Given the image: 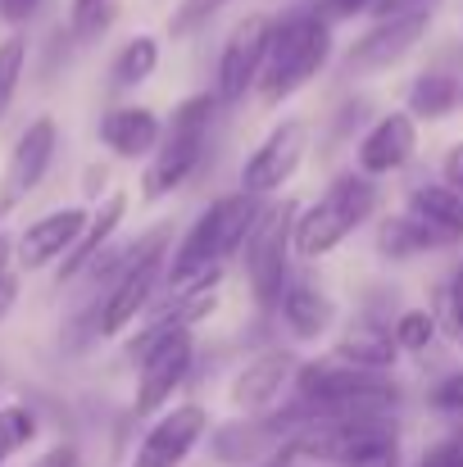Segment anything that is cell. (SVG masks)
<instances>
[{"mask_svg":"<svg viewBox=\"0 0 463 467\" xmlns=\"http://www.w3.org/2000/svg\"><path fill=\"white\" fill-rule=\"evenodd\" d=\"M287 454L322 467H400V431L391 413H318L291 431Z\"/></svg>","mask_w":463,"mask_h":467,"instance_id":"1","label":"cell"},{"mask_svg":"<svg viewBox=\"0 0 463 467\" xmlns=\"http://www.w3.org/2000/svg\"><path fill=\"white\" fill-rule=\"evenodd\" d=\"M268 200L259 195H246V191H232V195H218L195 223L191 232L177 241V250L168 254V273H163V286H186L195 277H209V273H223V259L241 254L255 218L264 213Z\"/></svg>","mask_w":463,"mask_h":467,"instance_id":"2","label":"cell"},{"mask_svg":"<svg viewBox=\"0 0 463 467\" xmlns=\"http://www.w3.org/2000/svg\"><path fill=\"white\" fill-rule=\"evenodd\" d=\"M331 59V23L318 9H287L282 18H273V36H268V55H264V73L255 96L264 105H282L291 96H300L309 82L327 68Z\"/></svg>","mask_w":463,"mask_h":467,"instance_id":"3","label":"cell"},{"mask_svg":"<svg viewBox=\"0 0 463 467\" xmlns=\"http://www.w3.org/2000/svg\"><path fill=\"white\" fill-rule=\"evenodd\" d=\"M168 241H173V227L159 223L151 232H142L132 245H123L119 273H114L110 291L96 305V331L100 336L128 331L154 305V296L163 286V273H168Z\"/></svg>","mask_w":463,"mask_h":467,"instance_id":"4","label":"cell"},{"mask_svg":"<svg viewBox=\"0 0 463 467\" xmlns=\"http://www.w3.org/2000/svg\"><path fill=\"white\" fill-rule=\"evenodd\" d=\"M218 109H223V100L214 91H195L173 109V119L163 123V141L142 172V200H163V195H173L177 186L191 182V172L205 159V141H209Z\"/></svg>","mask_w":463,"mask_h":467,"instance_id":"5","label":"cell"},{"mask_svg":"<svg viewBox=\"0 0 463 467\" xmlns=\"http://www.w3.org/2000/svg\"><path fill=\"white\" fill-rule=\"evenodd\" d=\"M382 204V191L373 177L363 172H345L336 177L309 209L296 218V254L300 259H327L336 245H345Z\"/></svg>","mask_w":463,"mask_h":467,"instance_id":"6","label":"cell"},{"mask_svg":"<svg viewBox=\"0 0 463 467\" xmlns=\"http://www.w3.org/2000/svg\"><path fill=\"white\" fill-rule=\"evenodd\" d=\"M296 218L300 204L291 195H273L264 204V213L255 218L246 245H241V264H246V282L259 309H278L287 282H291V254H296Z\"/></svg>","mask_w":463,"mask_h":467,"instance_id":"7","label":"cell"},{"mask_svg":"<svg viewBox=\"0 0 463 467\" xmlns=\"http://www.w3.org/2000/svg\"><path fill=\"white\" fill-rule=\"evenodd\" d=\"M432 27V9H409V14H391V18H377L341 59V78H373V73H386L395 68L400 59H409L418 50V41L427 36Z\"/></svg>","mask_w":463,"mask_h":467,"instance_id":"8","label":"cell"},{"mask_svg":"<svg viewBox=\"0 0 463 467\" xmlns=\"http://www.w3.org/2000/svg\"><path fill=\"white\" fill-rule=\"evenodd\" d=\"M268 36H273V18L268 14H246L223 50H218V64H214V96L223 100V109L241 105L255 87H259V73H264V55H268Z\"/></svg>","mask_w":463,"mask_h":467,"instance_id":"9","label":"cell"},{"mask_svg":"<svg viewBox=\"0 0 463 467\" xmlns=\"http://www.w3.org/2000/svg\"><path fill=\"white\" fill-rule=\"evenodd\" d=\"M309 150V123L305 119H282L250 155L241 163V191L246 195H259V200H273L282 195V186L300 172Z\"/></svg>","mask_w":463,"mask_h":467,"instance_id":"10","label":"cell"},{"mask_svg":"<svg viewBox=\"0 0 463 467\" xmlns=\"http://www.w3.org/2000/svg\"><path fill=\"white\" fill-rule=\"evenodd\" d=\"M191 363H195V336L191 331H177L168 336L163 345H154L151 354L137 363V413L154 418L159 409L173 404V395L186 386L191 377Z\"/></svg>","mask_w":463,"mask_h":467,"instance_id":"11","label":"cell"},{"mask_svg":"<svg viewBox=\"0 0 463 467\" xmlns=\"http://www.w3.org/2000/svg\"><path fill=\"white\" fill-rule=\"evenodd\" d=\"M205 436H209L205 404H173L168 413L154 418V427L142 436V445L132 454V467H182Z\"/></svg>","mask_w":463,"mask_h":467,"instance_id":"12","label":"cell"},{"mask_svg":"<svg viewBox=\"0 0 463 467\" xmlns=\"http://www.w3.org/2000/svg\"><path fill=\"white\" fill-rule=\"evenodd\" d=\"M418 155V119L409 109H391L382 114L363 137H359V150H354V163L363 177H391L400 172L409 159Z\"/></svg>","mask_w":463,"mask_h":467,"instance_id":"13","label":"cell"},{"mask_svg":"<svg viewBox=\"0 0 463 467\" xmlns=\"http://www.w3.org/2000/svg\"><path fill=\"white\" fill-rule=\"evenodd\" d=\"M296 368H300V363H296L287 349H264V354H255V358L232 377V386H227L232 409H241L246 418L268 413V409L282 400V390L296 381Z\"/></svg>","mask_w":463,"mask_h":467,"instance_id":"14","label":"cell"},{"mask_svg":"<svg viewBox=\"0 0 463 467\" xmlns=\"http://www.w3.org/2000/svg\"><path fill=\"white\" fill-rule=\"evenodd\" d=\"M87 218H91L87 209L64 204V209H50V213H41L37 223H27V227H23V236H18V245H14L18 268L37 273V268H46V264L64 259V254L78 245V236L87 232Z\"/></svg>","mask_w":463,"mask_h":467,"instance_id":"15","label":"cell"},{"mask_svg":"<svg viewBox=\"0 0 463 467\" xmlns=\"http://www.w3.org/2000/svg\"><path fill=\"white\" fill-rule=\"evenodd\" d=\"M55 150H59V123H55L50 114L32 119V123L18 132L14 150H9L5 204H18L23 195H32V191L41 186V177H46V172H50V163H55Z\"/></svg>","mask_w":463,"mask_h":467,"instance_id":"16","label":"cell"},{"mask_svg":"<svg viewBox=\"0 0 463 467\" xmlns=\"http://www.w3.org/2000/svg\"><path fill=\"white\" fill-rule=\"evenodd\" d=\"M278 317L287 322V331L296 340H322L336 322V300L327 296V286L313 273H291V282L278 300Z\"/></svg>","mask_w":463,"mask_h":467,"instance_id":"17","label":"cell"},{"mask_svg":"<svg viewBox=\"0 0 463 467\" xmlns=\"http://www.w3.org/2000/svg\"><path fill=\"white\" fill-rule=\"evenodd\" d=\"M218 282L223 273L195 277L186 286H163L154 296V305L146 309V327H163V331H191L195 322H205L218 309Z\"/></svg>","mask_w":463,"mask_h":467,"instance_id":"18","label":"cell"},{"mask_svg":"<svg viewBox=\"0 0 463 467\" xmlns=\"http://www.w3.org/2000/svg\"><path fill=\"white\" fill-rule=\"evenodd\" d=\"M96 137L119 159H151L159 150V141H163V119L151 105H119V109H110L100 119Z\"/></svg>","mask_w":463,"mask_h":467,"instance_id":"19","label":"cell"},{"mask_svg":"<svg viewBox=\"0 0 463 467\" xmlns=\"http://www.w3.org/2000/svg\"><path fill=\"white\" fill-rule=\"evenodd\" d=\"M123 218H128V195L123 191H110L96 209H91V218H87V232L78 236V245L64 254V264H59V282H78L105 250H110V241H114V232L123 227Z\"/></svg>","mask_w":463,"mask_h":467,"instance_id":"20","label":"cell"},{"mask_svg":"<svg viewBox=\"0 0 463 467\" xmlns=\"http://www.w3.org/2000/svg\"><path fill=\"white\" fill-rule=\"evenodd\" d=\"M209 445H214V459H218V463L237 467V463H255V459H264V454H278V450H282V436H278V427L268 422V413H259V418H237V422L214 427Z\"/></svg>","mask_w":463,"mask_h":467,"instance_id":"21","label":"cell"},{"mask_svg":"<svg viewBox=\"0 0 463 467\" xmlns=\"http://www.w3.org/2000/svg\"><path fill=\"white\" fill-rule=\"evenodd\" d=\"M405 213H414L418 223H427L446 245L463 241V195L446 182H414L405 195Z\"/></svg>","mask_w":463,"mask_h":467,"instance_id":"22","label":"cell"},{"mask_svg":"<svg viewBox=\"0 0 463 467\" xmlns=\"http://www.w3.org/2000/svg\"><path fill=\"white\" fill-rule=\"evenodd\" d=\"M331 358H341V363H350V368H373V372H391L395 368V358H400V345H395V336H391V327H359V331H350L336 349H331Z\"/></svg>","mask_w":463,"mask_h":467,"instance_id":"23","label":"cell"},{"mask_svg":"<svg viewBox=\"0 0 463 467\" xmlns=\"http://www.w3.org/2000/svg\"><path fill=\"white\" fill-rule=\"evenodd\" d=\"M459 105H463V82L455 73H418L409 96H405V109L414 119H427V123L450 119Z\"/></svg>","mask_w":463,"mask_h":467,"instance_id":"24","label":"cell"},{"mask_svg":"<svg viewBox=\"0 0 463 467\" xmlns=\"http://www.w3.org/2000/svg\"><path fill=\"white\" fill-rule=\"evenodd\" d=\"M377 245H382L386 259H400V264H405V259H418V254H427V250H441L446 241H441L427 223H418L414 213H395V218L382 223Z\"/></svg>","mask_w":463,"mask_h":467,"instance_id":"25","label":"cell"},{"mask_svg":"<svg viewBox=\"0 0 463 467\" xmlns=\"http://www.w3.org/2000/svg\"><path fill=\"white\" fill-rule=\"evenodd\" d=\"M154 68H159V36L151 32H142V36H132L119 55H114V68H110V78H114V87H142V82H151Z\"/></svg>","mask_w":463,"mask_h":467,"instance_id":"26","label":"cell"},{"mask_svg":"<svg viewBox=\"0 0 463 467\" xmlns=\"http://www.w3.org/2000/svg\"><path fill=\"white\" fill-rule=\"evenodd\" d=\"M23 68H27V36H5L0 41V119L9 114V105L18 96Z\"/></svg>","mask_w":463,"mask_h":467,"instance_id":"27","label":"cell"},{"mask_svg":"<svg viewBox=\"0 0 463 467\" xmlns=\"http://www.w3.org/2000/svg\"><path fill=\"white\" fill-rule=\"evenodd\" d=\"M391 336H395L400 354H423V349L437 340V317L427 309H405L391 322Z\"/></svg>","mask_w":463,"mask_h":467,"instance_id":"28","label":"cell"},{"mask_svg":"<svg viewBox=\"0 0 463 467\" xmlns=\"http://www.w3.org/2000/svg\"><path fill=\"white\" fill-rule=\"evenodd\" d=\"M32 436H37V418H32V409H23V404H5V409H0V463H5L9 454H18Z\"/></svg>","mask_w":463,"mask_h":467,"instance_id":"29","label":"cell"},{"mask_svg":"<svg viewBox=\"0 0 463 467\" xmlns=\"http://www.w3.org/2000/svg\"><path fill=\"white\" fill-rule=\"evenodd\" d=\"M110 18H114V0H73V9H68V27L78 41L100 36L110 27Z\"/></svg>","mask_w":463,"mask_h":467,"instance_id":"30","label":"cell"},{"mask_svg":"<svg viewBox=\"0 0 463 467\" xmlns=\"http://www.w3.org/2000/svg\"><path fill=\"white\" fill-rule=\"evenodd\" d=\"M223 5H232V0H182V5L173 9V18H168V32H173V36H191V32L205 27Z\"/></svg>","mask_w":463,"mask_h":467,"instance_id":"31","label":"cell"},{"mask_svg":"<svg viewBox=\"0 0 463 467\" xmlns=\"http://www.w3.org/2000/svg\"><path fill=\"white\" fill-rule=\"evenodd\" d=\"M427 404H432L437 413H463V368H455L450 377H441V381L432 386Z\"/></svg>","mask_w":463,"mask_h":467,"instance_id":"32","label":"cell"},{"mask_svg":"<svg viewBox=\"0 0 463 467\" xmlns=\"http://www.w3.org/2000/svg\"><path fill=\"white\" fill-rule=\"evenodd\" d=\"M446 313H450V327L463 340V264L450 273V286H446Z\"/></svg>","mask_w":463,"mask_h":467,"instance_id":"33","label":"cell"},{"mask_svg":"<svg viewBox=\"0 0 463 467\" xmlns=\"http://www.w3.org/2000/svg\"><path fill=\"white\" fill-rule=\"evenodd\" d=\"M441 182L455 186L463 195V141H455V146L446 150V159H441Z\"/></svg>","mask_w":463,"mask_h":467,"instance_id":"34","label":"cell"},{"mask_svg":"<svg viewBox=\"0 0 463 467\" xmlns=\"http://www.w3.org/2000/svg\"><path fill=\"white\" fill-rule=\"evenodd\" d=\"M373 5L377 0H327V23H336V18H354V14H373Z\"/></svg>","mask_w":463,"mask_h":467,"instance_id":"35","label":"cell"},{"mask_svg":"<svg viewBox=\"0 0 463 467\" xmlns=\"http://www.w3.org/2000/svg\"><path fill=\"white\" fill-rule=\"evenodd\" d=\"M37 5H41V0H0V18L18 27V23H27V18L37 14Z\"/></svg>","mask_w":463,"mask_h":467,"instance_id":"36","label":"cell"},{"mask_svg":"<svg viewBox=\"0 0 463 467\" xmlns=\"http://www.w3.org/2000/svg\"><path fill=\"white\" fill-rule=\"evenodd\" d=\"M32 467H78V450H73V445H55V450H46Z\"/></svg>","mask_w":463,"mask_h":467,"instance_id":"37","label":"cell"},{"mask_svg":"<svg viewBox=\"0 0 463 467\" xmlns=\"http://www.w3.org/2000/svg\"><path fill=\"white\" fill-rule=\"evenodd\" d=\"M14 305H18V277L14 273H0V322L9 317Z\"/></svg>","mask_w":463,"mask_h":467,"instance_id":"38","label":"cell"},{"mask_svg":"<svg viewBox=\"0 0 463 467\" xmlns=\"http://www.w3.org/2000/svg\"><path fill=\"white\" fill-rule=\"evenodd\" d=\"M259 467H296V459H291V454H287V445H282L278 454H268V459H264Z\"/></svg>","mask_w":463,"mask_h":467,"instance_id":"39","label":"cell"},{"mask_svg":"<svg viewBox=\"0 0 463 467\" xmlns=\"http://www.w3.org/2000/svg\"><path fill=\"white\" fill-rule=\"evenodd\" d=\"M0 273H9V241L0 236Z\"/></svg>","mask_w":463,"mask_h":467,"instance_id":"40","label":"cell"}]
</instances>
